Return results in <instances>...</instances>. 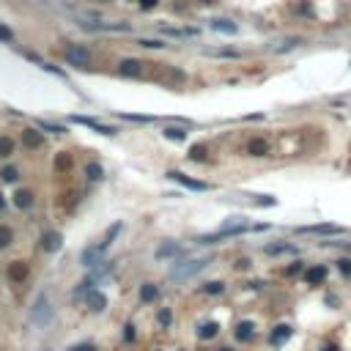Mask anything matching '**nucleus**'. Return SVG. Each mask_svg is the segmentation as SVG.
I'll list each match as a JSON object with an SVG mask.
<instances>
[{"mask_svg":"<svg viewBox=\"0 0 351 351\" xmlns=\"http://www.w3.org/2000/svg\"><path fill=\"white\" fill-rule=\"evenodd\" d=\"M63 58H66V63L80 66V69H91V63H93L91 52H88L85 47H77V44H69L66 50H63Z\"/></svg>","mask_w":351,"mask_h":351,"instance_id":"nucleus-1","label":"nucleus"},{"mask_svg":"<svg viewBox=\"0 0 351 351\" xmlns=\"http://www.w3.org/2000/svg\"><path fill=\"white\" fill-rule=\"evenodd\" d=\"M145 66H148V63L134 61V58H126V61L118 63V74H124V77H143V69Z\"/></svg>","mask_w":351,"mask_h":351,"instance_id":"nucleus-2","label":"nucleus"},{"mask_svg":"<svg viewBox=\"0 0 351 351\" xmlns=\"http://www.w3.org/2000/svg\"><path fill=\"white\" fill-rule=\"evenodd\" d=\"M50 315H52V310H50V302H47V296H39L36 307H33V321L44 326L47 321H50Z\"/></svg>","mask_w":351,"mask_h":351,"instance_id":"nucleus-3","label":"nucleus"},{"mask_svg":"<svg viewBox=\"0 0 351 351\" xmlns=\"http://www.w3.org/2000/svg\"><path fill=\"white\" fill-rule=\"evenodd\" d=\"M206 258H198V261H190V263H184V266H176L173 269V277H190V274H195V272H201L203 266H206Z\"/></svg>","mask_w":351,"mask_h":351,"instance_id":"nucleus-4","label":"nucleus"},{"mask_svg":"<svg viewBox=\"0 0 351 351\" xmlns=\"http://www.w3.org/2000/svg\"><path fill=\"white\" fill-rule=\"evenodd\" d=\"M28 272H31V269H28L25 261H14V263L9 266V280H11V283H25V280H28Z\"/></svg>","mask_w":351,"mask_h":351,"instance_id":"nucleus-5","label":"nucleus"},{"mask_svg":"<svg viewBox=\"0 0 351 351\" xmlns=\"http://www.w3.org/2000/svg\"><path fill=\"white\" fill-rule=\"evenodd\" d=\"M61 244H63V239H61V233H55V231H47L42 236V247L47 250V253H58Z\"/></svg>","mask_w":351,"mask_h":351,"instance_id":"nucleus-6","label":"nucleus"},{"mask_svg":"<svg viewBox=\"0 0 351 351\" xmlns=\"http://www.w3.org/2000/svg\"><path fill=\"white\" fill-rule=\"evenodd\" d=\"M247 151L253 156H266L269 151H272V145H269V140H263V137H253L247 143Z\"/></svg>","mask_w":351,"mask_h":351,"instance_id":"nucleus-7","label":"nucleus"},{"mask_svg":"<svg viewBox=\"0 0 351 351\" xmlns=\"http://www.w3.org/2000/svg\"><path fill=\"white\" fill-rule=\"evenodd\" d=\"M22 143H25L28 148H42L44 137H42V132H39V129H33V126H31V129L22 132Z\"/></svg>","mask_w":351,"mask_h":351,"instance_id":"nucleus-8","label":"nucleus"},{"mask_svg":"<svg viewBox=\"0 0 351 351\" xmlns=\"http://www.w3.org/2000/svg\"><path fill=\"white\" fill-rule=\"evenodd\" d=\"M167 176H170L173 181H179V184H184L187 190H198V192H203V190H206V184H201V181H192V179H187V176H184V173H179V170H170Z\"/></svg>","mask_w":351,"mask_h":351,"instance_id":"nucleus-9","label":"nucleus"},{"mask_svg":"<svg viewBox=\"0 0 351 351\" xmlns=\"http://www.w3.org/2000/svg\"><path fill=\"white\" fill-rule=\"evenodd\" d=\"M102 253H104V250L99 247V244H96V247H88L85 253L80 255V263H83V266H93V263H99V258H102Z\"/></svg>","mask_w":351,"mask_h":351,"instance_id":"nucleus-10","label":"nucleus"},{"mask_svg":"<svg viewBox=\"0 0 351 351\" xmlns=\"http://www.w3.org/2000/svg\"><path fill=\"white\" fill-rule=\"evenodd\" d=\"M324 277H326V266H310L305 272V283H310V285L324 283Z\"/></svg>","mask_w":351,"mask_h":351,"instance_id":"nucleus-11","label":"nucleus"},{"mask_svg":"<svg viewBox=\"0 0 351 351\" xmlns=\"http://www.w3.org/2000/svg\"><path fill=\"white\" fill-rule=\"evenodd\" d=\"M291 337V326L288 324H280L277 329L272 332V337H269V340H272V346H280V343H285Z\"/></svg>","mask_w":351,"mask_h":351,"instance_id":"nucleus-12","label":"nucleus"},{"mask_svg":"<svg viewBox=\"0 0 351 351\" xmlns=\"http://www.w3.org/2000/svg\"><path fill=\"white\" fill-rule=\"evenodd\" d=\"M14 206L17 209H31L33 206V192L31 190H20L14 195Z\"/></svg>","mask_w":351,"mask_h":351,"instance_id":"nucleus-13","label":"nucleus"},{"mask_svg":"<svg viewBox=\"0 0 351 351\" xmlns=\"http://www.w3.org/2000/svg\"><path fill=\"white\" fill-rule=\"evenodd\" d=\"M72 165H74V159H72V154H66V151L55 156V170L58 173H69V170H72Z\"/></svg>","mask_w":351,"mask_h":351,"instance_id":"nucleus-14","label":"nucleus"},{"mask_svg":"<svg viewBox=\"0 0 351 351\" xmlns=\"http://www.w3.org/2000/svg\"><path fill=\"white\" fill-rule=\"evenodd\" d=\"M74 121H77V124H83V126H91L93 132H102V134H115V129H113V126L96 124V121H91V118H77V115H74Z\"/></svg>","mask_w":351,"mask_h":351,"instance_id":"nucleus-15","label":"nucleus"},{"mask_svg":"<svg viewBox=\"0 0 351 351\" xmlns=\"http://www.w3.org/2000/svg\"><path fill=\"white\" fill-rule=\"evenodd\" d=\"M88 307H91V310H96V313H99V310H104V307H107V296H104V294H99V291L88 294Z\"/></svg>","mask_w":351,"mask_h":351,"instance_id":"nucleus-16","label":"nucleus"},{"mask_svg":"<svg viewBox=\"0 0 351 351\" xmlns=\"http://www.w3.org/2000/svg\"><path fill=\"white\" fill-rule=\"evenodd\" d=\"M253 335H255V324H253V321H242V324L236 326V337H239V340H250Z\"/></svg>","mask_w":351,"mask_h":351,"instance_id":"nucleus-17","label":"nucleus"},{"mask_svg":"<svg viewBox=\"0 0 351 351\" xmlns=\"http://www.w3.org/2000/svg\"><path fill=\"white\" fill-rule=\"evenodd\" d=\"M217 329H220V326L214 324V321H212V324H203L201 329H198V337H201V340H212V337L217 335Z\"/></svg>","mask_w":351,"mask_h":351,"instance_id":"nucleus-18","label":"nucleus"},{"mask_svg":"<svg viewBox=\"0 0 351 351\" xmlns=\"http://www.w3.org/2000/svg\"><path fill=\"white\" fill-rule=\"evenodd\" d=\"M156 294H159V288H156V285H151V283H145L143 288H140V299H143V302H154Z\"/></svg>","mask_w":351,"mask_h":351,"instance_id":"nucleus-19","label":"nucleus"},{"mask_svg":"<svg viewBox=\"0 0 351 351\" xmlns=\"http://www.w3.org/2000/svg\"><path fill=\"white\" fill-rule=\"evenodd\" d=\"M11 242H14V231H11L9 225H0V250L9 247Z\"/></svg>","mask_w":351,"mask_h":351,"instance_id":"nucleus-20","label":"nucleus"},{"mask_svg":"<svg viewBox=\"0 0 351 351\" xmlns=\"http://www.w3.org/2000/svg\"><path fill=\"white\" fill-rule=\"evenodd\" d=\"M165 134L167 140H187V129H179V126H165Z\"/></svg>","mask_w":351,"mask_h":351,"instance_id":"nucleus-21","label":"nucleus"},{"mask_svg":"<svg viewBox=\"0 0 351 351\" xmlns=\"http://www.w3.org/2000/svg\"><path fill=\"white\" fill-rule=\"evenodd\" d=\"M302 231H307V233H340V228L337 225H310V228H302Z\"/></svg>","mask_w":351,"mask_h":351,"instance_id":"nucleus-22","label":"nucleus"},{"mask_svg":"<svg viewBox=\"0 0 351 351\" xmlns=\"http://www.w3.org/2000/svg\"><path fill=\"white\" fill-rule=\"evenodd\" d=\"M11 154H14V140L3 134V137H0V156L6 159V156H11Z\"/></svg>","mask_w":351,"mask_h":351,"instance_id":"nucleus-23","label":"nucleus"},{"mask_svg":"<svg viewBox=\"0 0 351 351\" xmlns=\"http://www.w3.org/2000/svg\"><path fill=\"white\" fill-rule=\"evenodd\" d=\"M118 231H121V222H115V225H113V228H110V231H107V236H104V242L99 244V247H102V250H107L110 244H113V239L118 236Z\"/></svg>","mask_w":351,"mask_h":351,"instance_id":"nucleus-24","label":"nucleus"},{"mask_svg":"<svg viewBox=\"0 0 351 351\" xmlns=\"http://www.w3.org/2000/svg\"><path fill=\"white\" fill-rule=\"evenodd\" d=\"M280 253H294L291 244H269L266 247V255H280Z\"/></svg>","mask_w":351,"mask_h":351,"instance_id":"nucleus-25","label":"nucleus"},{"mask_svg":"<svg viewBox=\"0 0 351 351\" xmlns=\"http://www.w3.org/2000/svg\"><path fill=\"white\" fill-rule=\"evenodd\" d=\"M214 31H220V33H236V25H233V22H228V20H217V22H214Z\"/></svg>","mask_w":351,"mask_h":351,"instance_id":"nucleus-26","label":"nucleus"},{"mask_svg":"<svg viewBox=\"0 0 351 351\" xmlns=\"http://www.w3.org/2000/svg\"><path fill=\"white\" fill-rule=\"evenodd\" d=\"M85 173H88V179H91V181H96V179H102V176H104L102 165H96V162H91V165L85 167Z\"/></svg>","mask_w":351,"mask_h":351,"instance_id":"nucleus-27","label":"nucleus"},{"mask_svg":"<svg viewBox=\"0 0 351 351\" xmlns=\"http://www.w3.org/2000/svg\"><path fill=\"white\" fill-rule=\"evenodd\" d=\"M179 253V247L176 244H162L159 250H156V258H170V255Z\"/></svg>","mask_w":351,"mask_h":351,"instance_id":"nucleus-28","label":"nucleus"},{"mask_svg":"<svg viewBox=\"0 0 351 351\" xmlns=\"http://www.w3.org/2000/svg\"><path fill=\"white\" fill-rule=\"evenodd\" d=\"M0 179L6 181V184H11V181L20 179V173H17V167H3V173H0Z\"/></svg>","mask_w":351,"mask_h":351,"instance_id":"nucleus-29","label":"nucleus"},{"mask_svg":"<svg viewBox=\"0 0 351 351\" xmlns=\"http://www.w3.org/2000/svg\"><path fill=\"white\" fill-rule=\"evenodd\" d=\"M190 159H195V162L206 159V145H195V148L190 151Z\"/></svg>","mask_w":351,"mask_h":351,"instance_id":"nucleus-30","label":"nucleus"},{"mask_svg":"<svg viewBox=\"0 0 351 351\" xmlns=\"http://www.w3.org/2000/svg\"><path fill=\"white\" fill-rule=\"evenodd\" d=\"M170 321H173V313H170V310H159V324L162 326H170Z\"/></svg>","mask_w":351,"mask_h":351,"instance_id":"nucleus-31","label":"nucleus"},{"mask_svg":"<svg viewBox=\"0 0 351 351\" xmlns=\"http://www.w3.org/2000/svg\"><path fill=\"white\" fill-rule=\"evenodd\" d=\"M0 42H14V33H11L6 25H0Z\"/></svg>","mask_w":351,"mask_h":351,"instance_id":"nucleus-32","label":"nucleus"},{"mask_svg":"<svg viewBox=\"0 0 351 351\" xmlns=\"http://www.w3.org/2000/svg\"><path fill=\"white\" fill-rule=\"evenodd\" d=\"M203 291H206V294H220L222 283H206V285H203Z\"/></svg>","mask_w":351,"mask_h":351,"instance_id":"nucleus-33","label":"nucleus"},{"mask_svg":"<svg viewBox=\"0 0 351 351\" xmlns=\"http://www.w3.org/2000/svg\"><path fill=\"white\" fill-rule=\"evenodd\" d=\"M140 44H143V47H148V50H162V47H165L162 42H154V39H143Z\"/></svg>","mask_w":351,"mask_h":351,"instance_id":"nucleus-34","label":"nucleus"},{"mask_svg":"<svg viewBox=\"0 0 351 351\" xmlns=\"http://www.w3.org/2000/svg\"><path fill=\"white\" fill-rule=\"evenodd\" d=\"M212 55H220V58H239L236 50H220V52H212Z\"/></svg>","mask_w":351,"mask_h":351,"instance_id":"nucleus-35","label":"nucleus"},{"mask_svg":"<svg viewBox=\"0 0 351 351\" xmlns=\"http://www.w3.org/2000/svg\"><path fill=\"white\" fill-rule=\"evenodd\" d=\"M39 126H44V129H50V132H55V134H63V132H66V129H63V126H55V124H44V121H42V124H39Z\"/></svg>","mask_w":351,"mask_h":351,"instance_id":"nucleus-36","label":"nucleus"},{"mask_svg":"<svg viewBox=\"0 0 351 351\" xmlns=\"http://www.w3.org/2000/svg\"><path fill=\"white\" fill-rule=\"evenodd\" d=\"M69 351H96V348H93L91 343H80V346H72Z\"/></svg>","mask_w":351,"mask_h":351,"instance_id":"nucleus-37","label":"nucleus"},{"mask_svg":"<svg viewBox=\"0 0 351 351\" xmlns=\"http://www.w3.org/2000/svg\"><path fill=\"white\" fill-rule=\"evenodd\" d=\"M156 0H140V9H154Z\"/></svg>","mask_w":351,"mask_h":351,"instance_id":"nucleus-38","label":"nucleus"},{"mask_svg":"<svg viewBox=\"0 0 351 351\" xmlns=\"http://www.w3.org/2000/svg\"><path fill=\"white\" fill-rule=\"evenodd\" d=\"M321 351H340V348H337L335 343H329V346H324V348H321Z\"/></svg>","mask_w":351,"mask_h":351,"instance_id":"nucleus-39","label":"nucleus"},{"mask_svg":"<svg viewBox=\"0 0 351 351\" xmlns=\"http://www.w3.org/2000/svg\"><path fill=\"white\" fill-rule=\"evenodd\" d=\"M3 209H6V201H3V195H0V212H3Z\"/></svg>","mask_w":351,"mask_h":351,"instance_id":"nucleus-40","label":"nucleus"},{"mask_svg":"<svg viewBox=\"0 0 351 351\" xmlns=\"http://www.w3.org/2000/svg\"><path fill=\"white\" fill-rule=\"evenodd\" d=\"M220 351H231V348H220Z\"/></svg>","mask_w":351,"mask_h":351,"instance_id":"nucleus-41","label":"nucleus"}]
</instances>
